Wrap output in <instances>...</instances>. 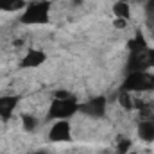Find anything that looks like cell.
Segmentation results:
<instances>
[{
	"mask_svg": "<svg viewBox=\"0 0 154 154\" xmlns=\"http://www.w3.org/2000/svg\"><path fill=\"white\" fill-rule=\"evenodd\" d=\"M106 109H108V100L104 95H95V97L81 102V106H79V113L90 116V118H95V120L104 118Z\"/></svg>",
	"mask_w": 154,
	"mask_h": 154,
	"instance_id": "277c9868",
	"label": "cell"
},
{
	"mask_svg": "<svg viewBox=\"0 0 154 154\" xmlns=\"http://www.w3.org/2000/svg\"><path fill=\"white\" fill-rule=\"evenodd\" d=\"M113 25H115L116 29H125V25H127V20H120V18H115Z\"/></svg>",
	"mask_w": 154,
	"mask_h": 154,
	"instance_id": "9a60e30c",
	"label": "cell"
},
{
	"mask_svg": "<svg viewBox=\"0 0 154 154\" xmlns=\"http://www.w3.org/2000/svg\"><path fill=\"white\" fill-rule=\"evenodd\" d=\"M113 14H115V18H120V20H129L131 18V4L125 0L115 2L113 4Z\"/></svg>",
	"mask_w": 154,
	"mask_h": 154,
	"instance_id": "9c48e42d",
	"label": "cell"
},
{
	"mask_svg": "<svg viewBox=\"0 0 154 154\" xmlns=\"http://www.w3.org/2000/svg\"><path fill=\"white\" fill-rule=\"evenodd\" d=\"M136 136L143 143H154V120L152 118H142L136 124Z\"/></svg>",
	"mask_w": 154,
	"mask_h": 154,
	"instance_id": "ba28073f",
	"label": "cell"
},
{
	"mask_svg": "<svg viewBox=\"0 0 154 154\" xmlns=\"http://www.w3.org/2000/svg\"><path fill=\"white\" fill-rule=\"evenodd\" d=\"M20 122H22L23 131H27V133H34L39 127V120H38V116H34V115H23L20 118Z\"/></svg>",
	"mask_w": 154,
	"mask_h": 154,
	"instance_id": "8fae6325",
	"label": "cell"
},
{
	"mask_svg": "<svg viewBox=\"0 0 154 154\" xmlns=\"http://www.w3.org/2000/svg\"><path fill=\"white\" fill-rule=\"evenodd\" d=\"M25 5H27V0H0V11H5V13L22 11Z\"/></svg>",
	"mask_w": 154,
	"mask_h": 154,
	"instance_id": "30bf717a",
	"label": "cell"
},
{
	"mask_svg": "<svg viewBox=\"0 0 154 154\" xmlns=\"http://www.w3.org/2000/svg\"><path fill=\"white\" fill-rule=\"evenodd\" d=\"M74 140L72 122L70 120H54L48 129V142L52 143H68Z\"/></svg>",
	"mask_w": 154,
	"mask_h": 154,
	"instance_id": "5b68a950",
	"label": "cell"
},
{
	"mask_svg": "<svg viewBox=\"0 0 154 154\" xmlns=\"http://www.w3.org/2000/svg\"><path fill=\"white\" fill-rule=\"evenodd\" d=\"M20 100H22L20 95H14V93L0 95V118L2 120H9L16 113V109L20 106Z\"/></svg>",
	"mask_w": 154,
	"mask_h": 154,
	"instance_id": "52a82bcc",
	"label": "cell"
},
{
	"mask_svg": "<svg viewBox=\"0 0 154 154\" xmlns=\"http://www.w3.org/2000/svg\"><path fill=\"white\" fill-rule=\"evenodd\" d=\"M34 154H50V152H47V151H36Z\"/></svg>",
	"mask_w": 154,
	"mask_h": 154,
	"instance_id": "e0dca14e",
	"label": "cell"
},
{
	"mask_svg": "<svg viewBox=\"0 0 154 154\" xmlns=\"http://www.w3.org/2000/svg\"><path fill=\"white\" fill-rule=\"evenodd\" d=\"M131 149H133V142H131L129 138H122V140L116 143L115 154H127Z\"/></svg>",
	"mask_w": 154,
	"mask_h": 154,
	"instance_id": "7c38bea8",
	"label": "cell"
},
{
	"mask_svg": "<svg viewBox=\"0 0 154 154\" xmlns=\"http://www.w3.org/2000/svg\"><path fill=\"white\" fill-rule=\"evenodd\" d=\"M81 102L70 93H57L47 109V118L50 122L54 120H72L79 113Z\"/></svg>",
	"mask_w": 154,
	"mask_h": 154,
	"instance_id": "6da1fadb",
	"label": "cell"
},
{
	"mask_svg": "<svg viewBox=\"0 0 154 154\" xmlns=\"http://www.w3.org/2000/svg\"><path fill=\"white\" fill-rule=\"evenodd\" d=\"M48 2H50V0H48Z\"/></svg>",
	"mask_w": 154,
	"mask_h": 154,
	"instance_id": "ffe728a7",
	"label": "cell"
},
{
	"mask_svg": "<svg viewBox=\"0 0 154 154\" xmlns=\"http://www.w3.org/2000/svg\"><path fill=\"white\" fill-rule=\"evenodd\" d=\"M74 2H75V4H82V2H84V0H74Z\"/></svg>",
	"mask_w": 154,
	"mask_h": 154,
	"instance_id": "ac0fdd59",
	"label": "cell"
},
{
	"mask_svg": "<svg viewBox=\"0 0 154 154\" xmlns=\"http://www.w3.org/2000/svg\"><path fill=\"white\" fill-rule=\"evenodd\" d=\"M122 90L129 91V93L154 91V72H151V70L127 72L122 81Z\"/></svg>",
	"mask_w": 154,
	"mask_h": 154,
	"instance_id": "3957f363",
	"label": "cell"
},
{
	"mask_svg": "<svg viewBox=\"0 0 154 154\" xmlns=\"http://www.w3.org/2000/svg\"><path fill=\"white\" fill-rule=\"evenodd\" d=\"M127 154H138V152H134V151H133V149H131V151H129V152Z\"/></svg>",
	"mask_w": 154,
	"mask_h": 154,
	"instance_id": "d6986e66",
	"label": "cell"
},
{
	"mask_svg": "<svg viewBox=\"0 0 154 154\" xmlns=\"http://www.w3.org/2000/svg\"><path fill=\"white\" fill-rule=\"evenodd\" d=\"M47 59H48V54H47L45 50L32 47V48H27V50L23 52V56L20 57L18 66H20L22 70H36V68L43 66V65L47 63Z\"/></svg>",
	"mask_w": 154,
	"mask_h": 154,
	"instance_id": "8992f818",
	"label": "cell"
},
{
	"mask_svg": "<svg viewBox=\"0 0 154 154\" xmlns=\"http://www.w3.org/2000/svg\"><path fill=\"white\" fill-rule=\"evenodd\" d=\"M145 61H147L149 70L154 68V47H147V50H145Z\"/></svg>",
	"mask_w": 154,
	"mask_h": 154,
	"instance_id": "5bb4252c",
	"label": "cell"
},
{
	"mask_svg": "<svg viewBox=\"0 0 154 154\" xmlns=\"http://www.w3.org/2000/svg\"><path fill=\"white\" fill-rule=\"evenodd\" d=\"M147 13L154 16V0H147Z\"/></svg>",
	"mask_w": 154,
	"mask_h": 154,
	"instance_id": "2e32d148",
	"label": "cell"
},
{
	"mask_svg": "<svg viewBox=\"0 0 154 154\" xmlns=\"http://www.w3.org/2000/svg\"><path fill=\"white\" fill-rule=\"evenodd\" d=\"M131 95L133 93H129V91H120V95H118V102H120V106H124L125 109H129L131 106H133V102H131Z\"/></svg>",
	"mask_w": 154,
	"mask_h": 154,
	"instance_id": "4fadbf2b",
	"label": "cell"
},
{
	"mask_svg": "<svg viewBox=\"0 0 154 154\" xmlns=\"http://www.w3.org/2000/svg\"><path fill=\"white\" fill-rule=\"evenodd\" d=\"M50 20V2L32 0L20 11V23L23 25H45Z\"/></svg>",
	"mask_w": 154,
	"mask_h": 154,
	"instance_id": "7a4b0ae2",
	"label": "cell"
}]
</instances>
